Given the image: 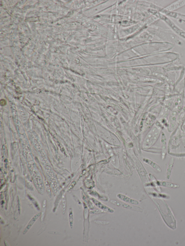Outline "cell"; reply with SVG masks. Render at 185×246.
<instances>
[{"label":"cell","instance_id":"cell-1","mask_svg":"<svg viewBox=\"0 0 185 246\" xmlns=\"http://www.w3.org/2000/svg\"><path fill=\"white\" fill-rule=\"evenodd\" d=\"M161 157L162 160H164L167 154V146L166 137L163 132H162L161 139Z\"/></svg>","mask_w":185,"mask_h":246},{"label":"cell","instance_id":"cell-2","mask_svg":"<svg viewBox=\"0 0 185 246\" xmlns=\"http://www.w3.org/2000/svg\"><path fill=\"white\" fill-rule=\"evenodd\" d=\"M157 184L159 186H163V187L169 188H176L179 187V186L178 184H174L172 183L166 181H158Z\"/></svg>","mask_w":185,"mask_h":246},{"label":"cell","instance_id":"cell-3","mask_svg":"<svg viewBox=\"0 0 185 246\" xmlns=\"http://www.w3.org/2000/svg\"><path fill=\"white\" fill-rule=\"evenodd\" d=\"M174 158L172 157L170 159L169 163H168L166 171V178L168 179H169L170 178L171 172H172V168L174 166Z\"/></svg>","mask_w":185,"mask_h":246},{"label":"cell","instance_id":"cell-4","mask_svg":"<svg viewBox=\"0 0 185 246\" xmlns=\"http://www.w3.org/2000/svg\"><path fill=\"white\" fill-rule=\"evenodd\" d=\"M92 200L94 203L95 204V205H96L97 207H98V208H100L101 209L104 210V211H108V212L111 213L113 212V211L112 209H110L108 208V207L105 206L103 204H101L100 202H99L97 200H96L92 199Z\"/></svg>","mask_w":185,"mask_h":246},{"label":"cell","instance_id":"cell-5","mask_svg":"<svg viewBox=\"0 0 185 246\" xmlns=\"http://www.w3.org/2000/svg\"><path fill=\"white\" fill-rule=\"evenodd\" d=\"M118 197L120 198V199L122 200L125 201V202L129 203L132 204H138V201L133 200L132 199H130L129 198H128L127 197L124 196V195H118Z\"/></svg>","mask_w":185,"mask_h":246},{"label":"cell","instance_id":"cell-6","mask_svg":"<svg viewBox=\"0 0 185 246\" xmlns=\"http://www.w3.org/2000/svg\"><path fill=\"white\" fill-rule=\"evenodd\" d=\"M40 213H39V214H37L36 215L34 216L33 218L31 220L29 224H28V226H27L26 229H25L24 231V234H25V232H26L28 230V229H29L31 227V226H32V225H33V224L34 222H35V220H37V219L40 217Z\"/></svg>","mask_w":185,"mask_h":246},{"label":"cell","instance_id":"cell-7","mask_svg":"<svg viewBox=\"0 0 185 246\" xmlns=\"http://www.w3.org/2000/svg\"><path fill=\"white\" fill-rule=\"evenodd\" d=\"M147 164L150 165L152 167H153L154 168V169L155 170H156V171H157L159 173L161 172L162 170L159 167V165L156 164L155 163V162L152 161L150 160H149V159L147 161Z\"/></svg>","mask_w":185,"mask_h":246},{"label":"cell","instance_id":"cell-8","mask_svg":"<svg viewBox=\"0 0 185 246\" xmlns=\"http://www.w3.org/2000/svg\"><path fill=\"white\" fill-rule=\"evenodd\" d=\"M183 1H182L181 2L180 1L179 2H178L177 3H175L173 5H172L168 7L169 8H171V9L174 10L175 9L177 8H178L179 7H180V6H183L184 5V3L185 2H183Z\"/></svg>","mask_w":185,"mask_h":246},{"label":"cell","instance_id":"cell-9","mask_svg":"<svg viewBox=\"0 0 185 246\" xmlns=\"http://www.w3.org/2000/svg\"></svg>","mask_w":185,"mask_h":246}]
</instances>
